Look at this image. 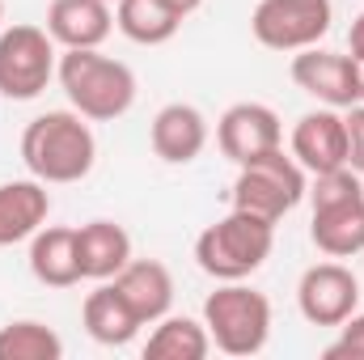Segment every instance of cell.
<instances>
[{
	"instance_id": "6da1fadb",
	"label": "cell",
	"mask_w": 364,
	"mask_h": 360,
	"mask_svg": "<svg viewBox=\"0 0 364 360\" xmlns=\"http://www.w3.org/2000/svg\"><path fill=\"white\" fill-rule=\"evenodd\" d=\"M21 162H26L30 179L47 182V186L90 179L93 162H97V140H93L85 115L47 110V115L30 119L21 132Z\"/></svg>"
},
{
	"instance_id": "7a4b0ae2",
	"label": "cell",
	"mask_w": 364,
	"mask_h": 360,
	"mask_svg": "<svg viewBox=\"0 0 364 360\" xmlns=\"http://www.w3.org/2000/svg\"><path fill=\"white\" fill-rule=\"evenodd\" d=\"M55 77L68 106L93 123H114L136 106V73L123 60L102 55L97 47L64 51L55 64Z\"/></svg>"
},
{
	"instance_id": "3957f363",
	"label": "cell",
	"mask_w": 364,
	"mask_h": 360,
	"mask_svg": "<svg viewBox=\"0 0 364 360\" xmlns=\"http://www.w3.org/2000/svg\"><path fill=\"white\" fill-rule=\"evenodd\" d=\"M275 246V221L255 216L246 208H233L216 225H208L195 238V263L203 275L220 280H246L272 259Z\"/></svg>"
},
{
	"instance_id": "277c9868",
	"label": "cell",
	"mask_w": 364,
	"mask_h": 360,
	"mask_svg": "<svg viewBox=\"0 0 364 360\" xmlns=\"http://www.w3.org/2000/svg\"><path fill=\"white\" fill-rule=\"evenodd\" d=\"M203 327L216 352L259 356L272 339V301L242 280H220L203 301Z\"/></svg>"
},
{
	"instance_id": "5b68a950",
	"label": "cell",
	"mask_w": 364,
	"mask_h": 360,
	"mask_svg": "<svg viewBox=\"0 0 364 360\" xmlns=\"http://www.w3.org/2000/svg\"><path fill=\"white\" fill-rule=\"evenodd\" d=\"M309 182L305 170L296 166L292 153L272 149L246 166H237V182H233V208H246L255 216H267V221H284L301 199H305Z\"/></svg>"
},
{
	"instance_id": "8992f818",
	"label": "cell",
	"mask_w": 364,
	"mask_h": 360,
	"mask_svg": "<svg viewBox=\"0 0 364 360\" xmlns=\"http://www.w3.org/2000/svg\"><path fill=\"white\" fill-rule=\"evenodd\" d=\"M55 38L47 26H9L0 30V93L9 102H34L55 77Z\"/></svg>"
},
{
	"instance_id": "52a82bcc",
	"label": "cell",
	"mask_w": 364,
	"mask_h": 360,
	"mask_svg": "<svg viewBox=\"0 0 364 360\" xmlns=\"http://www.w3.org/2000/svg\"><path fill=\"white\" fill-rule=\"evenodd\" d=\"M331 0H259L250 13V34L267 51H305L331 34Z\"/></svg>"
},
{
	"instance_id": "ba28073f",
	"label": "cell",
	"mask_w": 364,
	"mask_h": 360,
	"mask_svg": "<svg viewBox=\"0 0 364 360\" xmlns=\"http://www.w3.org/2000/svg\"><path fill=\"white\" fill-rule=\"evenodd\" d=\"M296 309L309 327H339L360 309V280L335 259L314 263L296 284Z\"/></svg>"
},
{
	"instance_id": "9c48e42d",
	"label": "cell",
	"mask_w": 364,
	"mask_h": 360,
	"mask_svg": "<svg viewBox=\"0 0 364 360\" xmlns=\"http://www.w3.org/2000/svg\"><path fill=\"white\" fill-rule=\"evenodd\" d=\"M292 85L305 90L309 97H318L322 106H335V110H348L360 102V81H356V60L352 51H322V47H305L292 55V68H288Z\"/></svg>"
},
{
	"instance_id": "30bf717a",
	"label": "cell",
	"mask_w": 364,
	"mask_h": 360,
	"mask_svg": "<svg viewBox=\"0 0 364 360\" xmlns=\"http://www.w3.org/2000/svg\"><path fill=\"white\" fill-rule=\"evenodd\" d=\"M216 144L233 166H246L272 149H284V127L267 102H233L216 119Z\"/></svg>"
},
{
	"instance_id": "8fae6325",
	"label": "cell",
	"mask_w": 364,
	"mask_h": 360,
	"mask_svg": "<svg viewBox=\"0 0 364 360\" xmlns=\"http://www.w3.org/2000/svg\"><path fill=\"white\" fill-rule=\"evenodd\" d=\"M288 153L296 157V166L305 174H326V170L348 166V123H343V115L335 106L301 115L296 127H292Z\"/></svg>"
},
{
	"instance_id": "7c38bea8",
	"label": "cell",
	"mask_w": 364,
	"mask_h": 360,
	"mask_svg": "<svg viewBox=\"0 0 364 360\" xmlns=\"http://www.w3.org/2000/svg\"><path fill=\"white\" fill-rule=\"evenodd\" d=\"M149 144L166 166H191L208 149V119L191 102H170L149 123Z\"/></svg>"
},
{
	"instance_id": "4fadbf2b",
	"label": "cell",
	"mask_w": 364,
	"mask_h": 360,
	"mask_svg": "<svg viewBox=\"0 0 364 360\" xmlns=\"http://www.w3.org/2000/svg\"><path fill=\"white\" fill-rule=\"evenodd\" d=\"M114 30V4L106 0H51L47 4V34L64 51L102 47Z\"/></svg>"
},
{
	"instance_id": "5bb4252c",
	"label": "cell",
	"mask_w": 364,
	"mask_h": 360,
	"mask_svg": "<svg viewBox=\"0 0 364 360\" xmlns=\"http://www.w3.org/2000/svg\"><path fill=\"white\" fill-rule=\"evenodd\" d=\"M110 284L119 288V297L132 305V314L144 327L161 322L170 314V305H174V275H170L166 263H157V259H132Z\"/></svg>"
},
{
	"instance_id": "9a60e30c",
	"label": "cell",
	"mask_w": 364,
	"mask_h": 360,
	"mask_svg": "<svg viewBox=\"0 0 364 360\" xmlns=\"http://www.w3.org/2000/svg\"><path fill=\"white\" fill-rule=\"evenodd\" d=\"M51 216V195L47 182L38 179H17L0 182V246L30 242Z\"/></svg>"
},
{
	"instance_id": "2e32d148",
	"label": "cell",
	"mask_w": 364,
	"mask_h": 360,
	"mask_svg": "<svg viewBox=\"0 0 364 360\" xmlns=\"http://www.w3.org/2000/svg\"><path fill=\"white\" fill-rule=\"evenodd\" d=\"M30 271L47 288H73L81 284V259H77V229L68 225H43L30 238Z\"/></svg>"
},
{
	"instance_id": "e0dca14e",
	"label": "cell",
	"mask_w": 364,
	"mask_h": 360,
	"mask_svg": "<svg viewBox=\"0 0 364 360\" xmlns=\"http://www.w3.org/2000/svg\"><path fill=\"white\" fill-rule=\"evenodd\" d=\"M81 322H85L90 339L102 344V348H123V344H132V339L140 335V327H144V322L132 314V305L119 297V288H114L110 280H102L90 297L81 301Z\"/></svg>"
},
{
	"instance_id": "ac0fdd59",
	"label": "cell",
	"mask_w": 364,
	"mask_h": 360,
	"mask_svg": "<svg viewBox=\"0 0 364 360\" xmlns=\"http://www.w3.org/2000/svg\"><path fill=\"white\" fill-rule=\"evenodd\" d=\"M309 238L326 259H352L364 250V195L343 199V203H326L314 208L309 221Z\"/></svg>"
},
{
	"instance_id": "d6986e66",
	"label": "cell",
	"mask_w": 364,
	"mask_h": 360,
	"mask_svg": "<svg viewBox=\"0 0 364 360\" xmlns=\"http://www.w3.org/2000/svg\"><path fill=\"white\" fill-rule=\"evenodd\" d=\"M77 259L85 280H114L119 271L132 263V238L114 221H90L77 229Z\"/></svg>"
},
{
	"instance_id": "ffe728a7",
	"label": "cell",
	"mask_w": 364,
	"mask_h": 360,
	"mask_svg": "<svg viewBox=\"0 0 364 360\" xmlns=\"http://www.w3.org/2000/svg\"><path fill=\"white\" fill-rule=\"evenodd\" d=\"M208 352H212L208 327L186 314H166L161 322H153V335L144 344L149 360H203Z\"/></svg>"
},
{
	"instance_id": "44dd1931",
	"label": "cell",
	"mask_w": 364,
	"mask_h": 360,
	"mask_svg": "<svg viewBox=\"0 0 364 360\" xmlns=\"http://www.w3.org/2000/svg\"><path fill=\"white\" fill-rule=\"evenodd\" d=\"M114 26L140 47H161L178 34L182 17L174 9H166L161 0H119L114 4Z\"/></svg>"
},
{
	"instance_id": "7402d4cb",
	"label": "cell",
	"mask_w": 364,
	"mask_h": 360,
	"mask_svg": "<svg viewBox=\"0 0 364 360\" xmlns=\"http://www.w3.org/2000/svg\"><path fill=\"white\" fill-rule=\"evenodd\" d=\"M64 339L38 322V318H17L0 327V360H60Z\"/></svg>"
},
{
	"instance_id": "603a6c76",
	"label": "cell",
	"mask_w": 364,
	"mask_h": 360,
	"mask_svg": "<svg viewBox=\"0 0 364 360\" xmlns=\"http://www.w3.org/2000/svg\"><path fill=\"white\" fill-rule=\"evenodd\" d=\"M314 208H326V203H343V199H356L364 195L360 174L352 166H339V170H326V174H314V186L305 191Z\"/></svg>"
},
{
	"instance_id": "cb8c5ba5",
	"label": "cell",
	"mask_w": 364,
	"mask_h": 360,
	"mask_svg": "<svg viewBox=\"0 0 364 360\" xmlns=\"http://www.w3.org/2000/svg\"><path fill=\"white\" fill-rule=\"evenodd\" d=\"M326 360H364V314L356 309L348 322H339V339L322 348Z\"/></svg>"
},
{
	"instance_id": "d4e9b609",
	"label": "cell",
	"mask_w": 364,
	"mask_h": 360,
	"mask_svg": "<svg viewBox=\"0 0 364 360\" xmlns=\"http://www.w3.org/2000/svg\"><path fill=\"white\" fill-rule=\"evenodd\" d=\"M343 123H348V166L364 179V102L348 106Z\"/></svg>"
},
{
	"instance_id": "484cf974",
	"label": "cell",
	"mask_w": 364,
	"mask_h": 360,
	"mask_svg": "<svg viewBox=\"0 0 364 360\" xmlns=\"http://www.w3.org/2000/svg\"><path fill=\"white\" fill-rule=\"evenodd\" d=\"M348 47H352V60H364V13L352 21V34H348Z\"/></svg>"
},
{
	"instance_id": "4316f807",
	"label": "cell",
	"mask_w": 364,
	"mask_h": 360,
	"mask_svg": "<svg viewBox=\"0 0 364 360\" xmlns=\"http://www.w3.org/2000/svg\"><path fill=\"white\" fill-rule=\"evenodd\" d=\"M161 4H166V9H174L178 17H191V13H195V9H199L203 0H161Z\"/></svg>"
},
{
	"instance_id": "83f0119b",
	"label": "cell",
	"mask_w": 364,
	"mask_h": 360,
	"mask_svg": "<svg viewBox=\"0 0 364 360\" xmlns=\"http://www.w3.org/2000/svg\"><path fill=\"white\" fill-rule=\"evenodd\" d=\"M356 81H360V102H364V60H356Z\"/></svg>"
},
{
	"instance_id": "f1b7e54d",
	"label": "cell",
	"mask_w": 364,
	"mask_h": 360,
	"mask_svg": "<svg viewBox=\"0 0 364 360\" xmlns=\"http://www.w3.org/2000/svg\"><path fill=\"white\" fill-rule=\"evenodd\" d=\"M0 21H4V0H0Z\"/></svg>"
},
{
	"instance_id": "f546056e",
	"label": "cell",
	"mask_w": 364,
	"mask_h": 360,
	"mask_svg": "<svg viewBox=\"0 0 364 360\" xmlns=\"http://www.w3.org/2000/svg\"><path fill=\"white\" fill-rule=\"evenodd\" d=\"M106 4H119V0H106Z\"/></svg>"
}]
</instances>
